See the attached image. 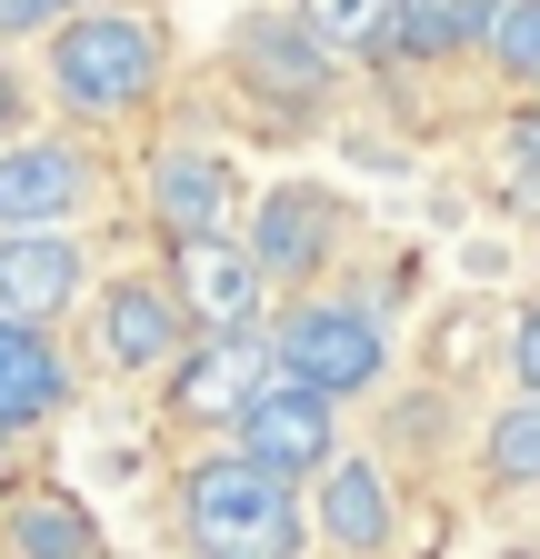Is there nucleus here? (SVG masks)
Returning <instances> with one entry per match:
<instances>
[{"instance_id": "obj_9", "label": "nucleus", "mask_w": 540, "mask_h": 559, "mask_svg": "<svg viewBox=\"0 0 540 559\" xmlns=\"http://www.w3.org/2000/svg\"><path fill=\"white\" fill-rule=\"evenodd\" d=\"M141 210H151V230H161V240L240 230L250 180H240V160L221 151V140H161V151L141 160Z\"/></svg>"}, {"instance_id": "obj_21", "label": "nucleus", "mask_w": 540, "mask_h": 559, "mask_svg": "<svg viewBox=\"0 0 540 559\" xmlns=\"http://www.w3.org/2000/svg\"><path fill=\"white\" fill-rule=\"evenodd\" d=\"M501 349H510V390H540V300L510 310V340Z\"/></svg>"}, {"instance_id": "obj_2", "label": "nucleus", "mask_w": 540, "mask_h": 559, "mask_svg": "<svg viewBox=\"0 0 540 559\" xmlns=\"http://www.w3.org/2000/svg\"><path fill=\"white\" fill-rule=\"evenodd\" d=\"M171 530L190 559H310V500L301 479L260 469L231 440H200L171 460Z\"/></svg>"}, {"instance_id": "obj_19", "label": "nucleus", "mask_w": 540, "mask_h": 559, "mask_svg": "<svg viewBox=\"0 0 540 559\" xmlns=\"http://www.w3.org/2000/svg\"><path fill=\"white\" fill-rule=\"evenodd\" d=\"M501 200L540 221V100H520L501 120Z\"/></svg>"}, {"instance_id": "obj_10", "label": "nucleus", "mask_w": 540, "mask_h": 559, "mask_svg": "<svg viewBox=\"0 0 540 559\" xmlns=\"http://www.w3.org/2000/svg\"><path fill=\"white\" fill-rule=\"evenodd\" d=\"M270 380V330L250 340H190L161 370V419L180 440H231V419L250 409V390Z\"/></svg>"}, {"instance_id": "obj_22", "label": "nucleus", "mask_w": 540, "mask_h": 559, "mask_svg": "<svg viewBox=\"0 0 540 559\" xmlns=\"http://www.w3.org/2000/svg\"><path fill=\"white\" fill-rule=\"evenodd\" d=\"M60 11H71V0H0V50H11V40H50Z\"/></svg>"}, {"instance_id": "obj_24", "label": "nucleus", "mask_w": 540, "mask_h": 559, "mask_svg": "<svg viewBox=\"0 0 540 559\" xmlns=\"http://www.w3.org/2000/svg\"><path fill=\"white\" fill-rule=\"evenodd\" d=\"M71 11H81V0H71ZM110 11H161V0H110Z\"/></svg>"}, {"instance_id": "obj_12", "label": "nucleus", "mask_w": 540, "mask_h": 559, "mask_svg": "<svg viewBox=\"0 0 540 559\" xmlns=\"http://www.w3.org/2000/svg\"><path fill=\"white\" fill-rule=\"evenodd\" d=\"M301 500H310V539L320 549H341V559H390L400 549V479L371 450H341Z\"/></svg>"}, {"instance_id": "obj_5", "label": "nucleus", "mask_w": 540, "mask_h": 559, "mask_svg": "<svg viewBox=\"0 0 540 559\" xmlns=\"http://www.w3.org/2000/svg\"><path fill=\"white\" fill-rule=\"evenodd\" d=\"M351 230H361V210L330 190V180H270V190H250V210H240V240H250V260H260V280H270V300L341 280Z\"/></svg>"}, {"instance_id": "obj_14", "label": "nucleus", "mask_w": 540, "mask_h": 559, "mask_svg": "<svg viewBox=\"0 0 540 559\" xmlns=\"http://www.w3.org/2000/svg\"><path fill=\"white\" fill-rule=\"evenodd\" d=\"M460 60H481V40H470V0H390L361 70H371L380 91H421V81H441V70H460Z\"/></svg>"}, {"instance_id": "obj_23", "label": "nucleus", "mask_w": 540, "mask_h": 559, "mask_svg": "<svg viewBox=\"0 0 540 559\" xmlns=\"http://www.w3.org/2000/svg\"><path fill=\"white\" fill-rule=\"evenodd\" d=\"M21 130H31V70L0 50V140H21Z\"/></svg>"}, {"instance_id": "obj_7", "label": "nucleus", "mask_w": 540, "mask_h": 559, "mask_svg": "<svg viewBox=\"0 0 540 559\" xmlns=\"http://www.w3.org/2000/svg\"><path fill=\"white\" fill-rule=\"evenodd\" d=\"M101 140L91 130H21L0 140V230H71L81 210H101Z\"/></svg>"}, {"instance_id": "obj_11", "label": "nucleus", "mask_w": 540, "mask_h": 559, "mask_svg": "<svg viewBox=\"0 0 540 559\" xmlns=\"http://www.w3.org/2000/svg\"><path fill=\"white\" fill-rule=\"evenodd\" d=\"M231 450H250L260 469H281V479L310 489L330 460H341V400H320V390H301V380L270 370V380L250 390V409L231 419Z\"/></svg>"}, {"instance_id": "obj_3", "label": "nucleus", "mask_w": 540, "mask_h": 559, "mask_svg": "<svg viewBox=\"0 0 540 559\" xmlns=\"http://www.w3.org/2000/svg\"><path fill=\"white\" fill-rule=\"evenodd\" d=\"M221 100L260 140H310L330 110H341V50H330L291 0L281 11H240L221 31Z\"/></svg>"}, {"instance_id": "obj_16", "label": "nucleus", "mask_w": 540, "mask_h": 559, "mask_svg": "<svg viewBox=\"0 0 540 559\" xmlns=\"http://www.w3.org/2000/svg\"><path fill=\"white\" fill-rule=\"evenodd\" d=\"M0 559H101V520L60 479L0 489Z\"/></svg>"}, {"instance_id": "obj_20", "label": "nucleus", "mask_w": 540, "mask_h": 559, "mask_svg": "<svg viewBox=\"0 0 540 559\" xmlns=\"http://www.w3.org/2000/svg\"><path fill=\"white\" fill-rule=\"evenodd\" d=\"M291 11H301L330 50H341V60H371V40H380V11H390V0H291Z\"/></svg>"}, {"instance_id": "obj_25", "label": "nucleus", "mask_w": 540, "mask_h": 559, "mask_svg": "<svg viewBox=\"0 0 540 559\" xmlns=\"http://www.w3.org/2000/svg\"><path fill=\"white\" fill-rule=\"evenodd\" d=\"M0 479H11V430H0Z\"/></svg>"}, {"instance_id": "obj_18", "label": "nucleus", "mask_w": 540, "mask_h": 559, "mask_svg": "<svg viewBox=\"0 0 540 559\" xmlns=\"http://www.w3.org/2000/svg\"><path fill=\"white\" fill-rule=\"evenodd\" d=\"M481 489H540V390H510L481 419Z\"/></svg>"}, {"instance_id": "obj_17", "label": "nucleus", "mask_w": 540, "mask_h": 559, "mask_svg": "<svg viewBox=\"0 0 540 559\" xmlns=\"http://www.w3.org/2000/svg\"><path fill=\"white\" fill-rule=\"evenodd\" d=\"M470 40H481L491 81L540 91V0H470Z\"/></svg>"}, {"instance_id": "obj_13", "label": "nucleus", "mask_w": 540, "mask_h": 559, "mask_svg": "<svg viewBox=\"0 0 540 559\" xmlns=\"http://www.w3.org/2000/svg\"><path fill=\"white\" fill-rule=\"evenodd\" d=\"M91 300V240L81 230H0V320L60 330Z\"/></svg>"}, {"instance_id": "obj_4", "label": "nucleus", "mask_w": 540, "mask_h": 559, "mask_svg": "<svg viewBox=\"0 0 540 559\" xmlns=\"http://www.w3.org/2000/svg\"><path fill=\"white\" fill-rule=\"evenodd\" d=\"M390 310L371 290H351V280H320V290H291V300H270V370L320 390V400H371L390 380Z\"/></svg>"}, {"instance_id": "obj_15", "label": "nucleus", "mask_w": 540, "mask_h": 559, "mask_svg": "<svg viewBox=\"0 0 540 559\" xmlns=\"http://www.w3.org/2000/svg\"><path fill=\"white\" fill-rule=\"evenodd\" d=\"M71 400H81V360L60 349V330H40V320H0V430L31 440V430H50Z\"/></svg>"}, {"instance_id": "obj_1", "label": "nucleus", "mask_w": 540, "mask_h": 559, "mask_svg": "<svg viewBox=\"0 0 540 559\" xmlns=\"http://www.w3.org/2000/svg\"><path fill=\"white\" fill-rule=\"evenodd\" d=\"M171 21L161 11H110V0H81V11H60V31L40 40V100L110 140V130H141L161 100H171Z\"/></svg>"}, {"instance_id": "obj_6", "label": "nucleus", "mask_w": 540, "mask_h": 559, "mask_svg": "<svg viewBox=\"0 0 540 559\" xmlns=\"http://www.w3.org/2000/svg\"><path fill=\"white\" fill-rule=\"evenodd\" d=\"M81 320H91L81 349H91L101 380H161L180 349H190V320H180V300H171L161 270H110V280H91Z\"/></svg>"}, {"instance_id": "obj_8", "label": "nucleus", "mask_w": 540, "mask_h": 559, "mask_svg": "<svg viewBox=\"0 0 540 559\" xmlns=\"http://www.w3.org/2000/svg\"><path fill=\"white\" fill-rule=\"evenodd\" d=\"M161 280H171L190 340H250V330H270V280H260V260H250L240 230L161 240Z\"/></svg>"}]
</instances>
